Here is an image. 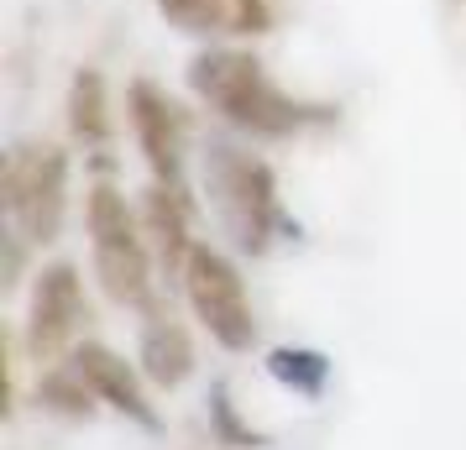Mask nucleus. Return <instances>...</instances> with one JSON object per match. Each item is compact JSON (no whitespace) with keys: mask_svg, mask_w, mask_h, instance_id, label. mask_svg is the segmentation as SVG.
<instances>
[{"mask_svg":"<svg viewBox=\"0 0 466 450\" xmlns=\"http://www.w3.org/2000/svg\"><path fill=\"white\" fill-rule=\"evenodd\" d=\"M184 294H189V309L205 320L215 341L226 351H252L257 341V315H252V299H247V283L236 273V262L215 246H194L189 262H184Z\"/></svg>","mask_w":466,"mask_h":450,"instance_id":"5","label":"nucleus"},{"mask_svg":"<svg viewBox=\"0 0 466 450\" xmlns=\"http://www.w3.org/2000/svg\"><path fill=\"white\" fill-rule=\"evenodd\" d=\"M37 404H43L47 414H64V419H89L95 404H100V393L89 387L79 362H53V366H43V377H37Z\"/></svg>","mask_w":466,"mask_h":450,"instance_id":"13","label":"nucleus"},{"mask_svg":"<svg viewBox=\"0 0 466 450\" xmlns=\"http://www.w3.org/2000/svg\"><path fill=\"white\" fill-rule=\"evenodd\" d=\"M85 225H89V252H95V273L106 283V294L127 309H147L152 304V257H147V225L131 215L127 194L95 184L85 199Z\"/></svg>","mask_w":466,"mask_h":450,"instance_id":"2","label":"nucleus"},{"mask_svg":"<svg viewBox=\"0 0 466 450\" xmlns=\"http://www.w3.org/2000/svg\"><path fill=\"white\" fill-rule=\"evenodd\" d=\"M189 89L220 121H231L236 131H252V136H294V131L330 115L325 105H304L294 95H283L268 64L257 53H241V47L199 53L189 64Z\"/></svg>","mask_w":466,"mask_h":450,"instance_id":"1","label":"nucleus"},{"mask_svg":"<svg viewBox=\"0 0 466 450\" xmlns=\"http://www.w3.org/2000/svg\"><path fill=\"white\" fill-rule=\"evenodd\" d=\"M137 362H142V372H147L157 387L189 383V372H194L189 330L173 320V315H152L147 330H142V351H137Z\"/></svg>","mask_w":466,"mask_h":450,"instance_id":"11","label":"nucleus"},{"mask_svg":"<svg viewBox=\"0 0 466 450\" xmlns=\"http://www.w3.org/2000/svg\"><path fill=\"white\" fill-rule=\"evenodd\" d=\"M68 131L85 147H106L110 142V105H106V79L100 68H79L68 85Z\"/></svg>","mask_w":466,"mask_h":450,"instance_id":"12","label":"nucleus"},{"mask_svg":"<svg viewBox=\"0 0 466 450\" xmlns=\"http://www.w3.org/2000/svg\"><path fill=\"white\" fill-rule=\"evenodd\" d=\"M127 110H131V131H137V147L147 157L152 178L157 184H184V136H189L184 110L147 79H137L127 89Z\"/></svg>","mask_w":466,"mask_h":450,"instance_id":"7","label":"nucleus"},{"mask_svg":"<svg viewBox=\"0 0 466 450\" xmlns=\"http://www.w3.org/2000/svg\"><path fill=\"white\" fill-rule=\"evenodd\" d=\"M210 194H215V205H220V220L231 225L236 246L268 252L273 231L283 225L273 168L262 157H252V152L210 147Z\"/></svg>","mask_w":466,"mask_h":450,"instance_id":"4","label":"nucleus"},{"mask_svg":"<svg viewBox=\"0 0 466 450\" xmlns=\"http://www.w3.org/2000/svg\"><path fill=\"white\" fill-rule=\"evenodd\" d=\"M74 362H79V372L89 377V387L100 393V404H110L116 414H127V419H137V425H147V429L157 425L147 393H142V377H137V366H131L127 356H116L110 345H79Z\"/></svg>","mask_w":466,"mask_h":450,"instance_id":"9","label":"nucleus"},{"mask_svg":"<svg viewBox=\"0 0 466 450\" xmlns=\"http://www.w3.org/2000/svg\"><path fill=\"white\" fill-rule=\"evenodd\" d=\"M5 220L11 231L32 246H47L64 231V210H68V152L58 142H26L11 152L5 178Z\"/></svg>","mask_w":466,"mask_h":450,"instance_id":"3","label":"nucleus"},{"mask_svg":"<svg viewBox=\"0 0 466 450\" xmlns=\"http://www.w3.org/2000/svg\"><path fill=\"white\" fill-rule=\"evenodd\" d=\"M142 225H147L152 246L168 273H184V262L199 241L189 236V194L184 184H152L147 189V205H142Z\"/></svg>","mask_w":466,"mask_h":450,"instance_id":"10","label":"nucleus"},{"mask_svg":"<svg viewBox=\"0 0 466 450\" xmlns=\"http://www.w3.org/2000/svg\"><path fill=\"white\" fill-rule=\"evenodd\" d=\"M268 372H273L278 383H289L294 393H304V398H315L319 387H325V377H330V362L319 356V351H273L268 356Z\"/></svg>","mask_w":466,"mask_h":450,"instance_id":"14","label":"nucleus"},{"mask_svg":"<svg viewBox=\"0 0 466 450\" xmlns=\"http://www.w3.org/2000/svg\"><path fill=\"white\" fill-rule=\"evenodd\" d=\"M89 320L85 309V288H79V273L68 262H53L37 273V288H32V309H26V356L37 366H53L64 356L79 325Z\"/></svg>","mask_w":466,"mask_h":450,"instance_id":"6","label":"nucleus"},{"mask_svg":"<svg viewBox=\"0 0 466 450\" xmlns=\"http://www.w3.org/2000/svg\"><path fill=\"white\" fill-rule=\"evenodd\" d=\"M157 16L178 32L210 37V32H231V37H262L273 32V5L268 0H152Z\"/></svg>","mask_w":466,"mask_h":450,"instance_id":"8","label":"nucleus"}]
</instances>
